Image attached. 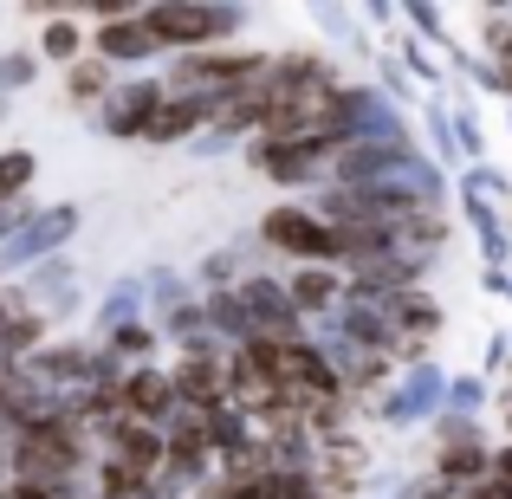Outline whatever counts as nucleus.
Segmentation results:
<instances>
[{"label":"nucleus","mask_w":512,"mask_h":499,"mask_svg":"<svg viewBox=\"0 0 512 499\" xmlns=\"http://www.w3.org/2000/svg\"><path fill=\"white\" fill-rule=\"evenodd\" d=\"M273 72V52L266 46H208V52H175L163 59V91L169 98H195V104H221L234 91L260 85Z\"/></svg>","instance_id":"obj_1"},{"label":"nucleus","mask_w":512,"mask_h":499,"mask_svg":"<svg viewBox=\"0 0 512 499\" xmlns=\"http://www.w3.org/2000/svg\"><path fill=\"white\" fill-rule=\"evenodd\" d=\"M143 26L163 39V52H208V46H234L253 26V7L240 0H150Z\"/></svg>","instance_id":"obj_2"},{"label":"nucleus","mask_w":512,"mask_h":499,"mask_svg":"<svg viewBox=\"0 0 512 499\" xmlns=\"http://www.w3.org/2000/svg\"><path fill=\"white\" fill-rule=\"evenodd\" d=\"M253 240H260L266 260H279V266H338V234L312 214V201H273V208L253 221Z\"/></svg>","instance_id":"obj_3"},{"label":"nucleus","mask_w":512,"mask_h":499,"mask_svg":"<svg viewBox=\"0 0 512 499\" xmlns=\"http://www.w3.org/2000/svg\"><path fill=\"white\" fill-rule=\"evenodd\" d=\"M448 383H454V370L435 363V357L415 363V370H402L396 383H389V396L370 409V428H389V435H428V422L448 409Z\"/></svg>","instance_id":"obj_4"},{"label":"nucleus","mask_w":512,"mask_h":499,"mask_svg":"<svg viewBox=\"0 0 512 499\" xmlns=\"http://www.w3.org/2000/svg\"><path fill=\"white\" fill-rule=\"evenodd\" d=\"M78 227H85V208H78V201H39V214L7 240V247H0V273L26 279L33 266L59 260V253L78 240Z\"/></svg>","instance_id":"obj_5"},{"label":"nucleus","mask_w":512,"mask_h":499,"mask_svg":"<svg viewBox=\"0 0 512 499\" xmlns=\"http://www.w3.org/2000/svg\"><path fill=\"white\" fill-rule=\"evenodd\" d=\"M240 163H247L260 182L286 188V195H318L331 175V150H305V143H266L253 137L247 150H240Z\"/></svg>","instance_id":"obj_6"},{"label":"nucleus","mask_w":512,"mask_h":499,"mask_svg":"<svg viewBox=\"0 0 512 499\" xmlns=\"http://www.w3.org/2000/svg\"><path fill=\"white\" fill-rule=\"evenodd\" d=\"M163 98H169L163 78H156V72H137V78H124V85L98 104L91 130H98V137H111V143H143V130H150V117H156V104H163Z\"/></svg>","instance_id":"obj_7"},{"label":"nucleus","mask_w":512,"mask_h":499,"mask_svg":"<svg viewBox=\"0 0 512 499\" xmlns=\"http://www.w3.org/2000/svg\"><path fill=\"white\" fill-rule=\"evenodd\" d=\"M234 292H240V305H247V318H253V337H260V344H292V337H305V331H312L299 312H292V299H286V279H279L273 266L247 273Z\"/></svg>","instance_id":"obj_8"},{"label":"nucleus","mask_w":512,"mask_h":499,"mask_svg":"<svg viewBox=\"0 0 512 499\" xmlns=\"http://www.w3.org/2000/svg\"><path fill=\"white\" fill-rule=\"evenodd\" d=\"M91 52H98L104 65H117L124 78H137L143 65H156V59H169L163 52V39L143 26V7L137 13H124V20H104V26H91Z\"/></svg>","instance_id":"obj_9"},{"label":"nucleus","mask_w":512,"mask_h":499,"mask_svg":"<svg viewBox=\"0 0 512 499\" xmlns=\"http://www.w3.org/2000/svg\"><path fill=\"white\" fill-rule=\"evenodd\" d=\"M124 415L130 422H150V428H169L175 409H182V396H175L169 383V363H137V370H124Z\"/></svg>","instance_id":"obj_10"},{"label":"nucleus","mask_w":512,"mask_h":499,"mask_svg":"<svg viewBox=\"0 0 512 499\" xmlns=\"http://www.w3.org/2000/svg\"><path fill=\"white\" fill-rule=\"evenodd\" d=\"M279 279H286V299H292V312H299L305 325L331 318L350 299V273H338V266H286Z\"/></svg>","instance_id":"obj_11"},{"label":"nucleus","mask_w":512,"mask_h":499,"mask_svg":"<svg viewBox=\"0 0 512 499\" xmlns=\"http://www.w3.org/2000/svg\"><path fill=\"white\" fill-rule=\"evenodd\" d=\"M169 383H175V396H182V409H214V402H227V350L169 357Z\"/></svg>","instance_id":"obj_12"},{"label":"nucleus","mask_w":512,"mask_h":499,"mask_svg":"<svg viewBox=\"0 0 512 499\" xmlns=\"http://www.w3.org/2000/svg\"><path fill=\"white\" fill-rule=\"evenodd\" d=\"M493 448H500L493 435H467V441H448V448H428L422 467L435 480H454V487H480V480H493Z\"/></svg>","instance_id":"obj_13"},{"label":"nucleus","mask_w":512,"mask_h":499,"mask_svg":"<svg viewBox=\"0 0 512 499\" xmlns=\"http://www.w3.org/2000/svg\"><path fill=\"white\" fill-rule=\"evenodd\" d=\"M137 318H150V286H143V273H124V279H111V286L98 292L85 337H111V331L137 325Z\"/></svg>","instance_id":"obj_14"},{"label":"nucleus","mask_w":512,"mask_h":499,"mask_svg":"<svg viewBox=\"0 0 512 499\" xmlns=\"http://www.w3.org/2000/svg\"><path fill=\"white\" fill-rule=\"evenodd\" d=\"M201 130H208V104L163 98V104H156V117H150V130H143V150H182V143L195 150Z\"/></svg>","instance_id":"obj_15"},{"label":"nucleus","mask_w":512,"mask_h":499,"mask_svg":"<svg viewBox=\"0 0 512 499\" xmlns=\"http://www.w3.org/2000/svg\"><path fill=\"white\" fill-rule=\"evenodd\" d=\"M117 85H124V72H117V65H104L98 52H85L78 65H65V72H59V98L72 104V111H85V117H98V104L111 98Z\"/></svg>","instance_id":"obj_16"},{"label":"nucleus","mask_w":512,"mask_h":499,"mask_svg":"<svg viewBox=\"0 0 512 499\" xmlns=\"http://www.w3.org/2000/svg\"><path fill=\"white\" fill-rule=\"evenodd\" d=\"M201 312H208V331H214V344H221V350L260 344V337H253L247 305H240V292H201Z\"/></svg>","instance_id":"obj_17"},{"label":"nucleus","mask_w":512,"mask_h":499,"mask_svg":"<svg viewBox=\"0 0 512 499\" xmlns=\"http://www.w3.org/2000/svg\"><path fill=\"white\" fill-rule=\"evenodd\" d=\"M201 428H208V441H214V454H221V461L260 441V428H253V415L240 409V402H214V409H201Z\"/></svg>","instance_id":"obj_18"},{"label":"nucleus","mask_w":512,"mask_h":499,"mask_svg":"<svg viewBox=\"0 0 512 499\" xmlns=\"http://www.w3.org/2000/svg\"><path fill=\"white\" fill-rule=\"evenodd\" d=\"M422 137H428V163H441L448 175L467 169L461 143H454V117H448V98H422Z\"/></svg>","instance_id":"obj_19"},{"label":"nucleus","mask_w":512,"mask_h":499,"mask_svg":"<svg viewBox=\"0 0 512 499\" xmlns=\"http://www.w3.org/2000/svg\"><path fill=\"white\" fill-rule=\"evenodd\" d=\"M454 201H487V208H500V214H506V201H512V175H506L500 163H474V169L454 175Z\"/></svg>","instance_id":"obj_20"},{"label":"nucleus","mask_w":512,"mask_h":499,"mask_svg":"<svg viewBox=\"0 0 512 499\" xmlns=\"http://www.w3.org/2000/svg\"><path fill=\"white\" fill-rule=\"evenodd\" d=\"M33 52H39L46 65H59V72H65V65H78V59L91 52V33H85L78 20H52V26H39Z\"/></svg>","instance_id":"obj_21"},{"label":"nucleus","mask_w":512,"mask_h":499,"mask_svg":"<svg viewBox=\"0 0 512 499\" xmlns=\"http://www.w3.org/2000/svg\"><path fill=\"white\" fill-rule=\"evenodd\" d=\"M370 85L383 91L389 104H402V111H422V85H415V78L396 65V52H389V46H383V52H370Z\"/></svg>","instance_id":"obj_22"},{"label":"nucleus","mask_w":512,"mask_h":499,"mask_svg":"<svg viewBox=\"0 0 512 499\" xmlns=\"http://www.w3.org/2000/svg\"><path fill=\"white\" fill-rule=\"evenodd\" d=\"M448 117H454V143H461L467 169H474V163H493V156H487V124L474 117V104H467V91H448Z\"/></svg>","instance_id":"obj_23"},{"label":"nucleus","mask_w":512,"mask_h":499,"mask_svg":"<svg viewBox=\"0 0 512 499\" xmlns=\"http://www.w3.org/2000/svg\"><path fill=\"white\" fill-rule=\"evenodd\" d=\"M39 182V156L26 150V143H7L0 150V201H26Z\"/></svg>","instance_id":"obj_24"},{"label":"nucleus","mask_w":512,"mask_h":499,"mask_svg":"<svg viewBox=\"0 0 512 499\" xmlns=\"http://www.w3.org/2000/svg\"><path fill=\"white\" fill-rule=\"evenodd\" d=\"M389 52H396V65L415 78V85H448V65H441L415 33H396V39H389Z\"/></svg>","instance_id":"obj_25"},{"label":"nucleus","mask_w":512,"mask_h":499,"mask_svg":"<svg viewBox=\"0 0 512 499\" xmlns=\"http://www.w3.org/2000/svg\"><path fill=\"white\" fill-rule=\"evenodd\" d=\"M39 72H46V59L33 52V39H26V46H7V52H0V91H7V98L33 91V85H39Z\"/></svg>","instance_id":"obj_26"},{"label":"nucleus","mask_w":512,"mask_h":499,"mask_svg":"<svg viewBox=\"0 0 512 499\" xmlns=\"http://www.w3.org/2000/svg\"><path fill=\"white\" fill-rule=\"evenodd\" d=\"M487 409H493V383L487 376H461L454 370V383H448V415H467V422H487Z\"/></svg>","instance_id":"obj_27"},{"label":"nucleus","mask_w":512,"mask_h":499,"mask_svg":"<svg viewBox=\"0 0 512 499\" xmlns=\"http://www.w3.org/2000/svg\"><path fill=\"white\" fill-rule=\"evenodd\" d=\"M506 370H512V331H493L487 337V357H480V376L493 383V376H506Z\"/></svg>","instance_id":"obj_28"},{"label":"nucleus","mask_w":512,"mask_h":499,"mask_svg":"<svg viewBox=\"0 0 512 499\" xmlns=\"http://www.w3.org/2000/svg\"><path fill=\"white\" fill-rule=\"evenodd\" d=\"M33 214H39V201H33V195H26V201H0V247H7V240L20 234L26 221H33Z\"/></svg>","instance_id":"obj_29"},{"label":"nucleus","mask_w":512,"mask_h":499,"mask_svg":"<svg viewBox=\"0 0 512 499\" xmlns=\"http://www.w3.org/2000/svg\"><path fill=\"white\" fill-rule=\"evenodd\" d=\"M20 435H26L20 422H0V487L13 480V461H20Z\"/></svg>","instance_id":"obj_30"},{"label":"nucleus","mask_w":512,"mask_h":499,"mask_svg":"<svg viewBox=\"0 0 512 499\" xmlns=\"http://www.w3.org/2000/svg\"><path fill=\"white\" fill-rule=\"evenodd\" d=\"M91 487H78V493H52V487H33V480H7L0 487V499H85Z\"/></svg>","instance_id":"obj_31"},{"label":"nucleus","mask_w":512,"mask_h":499,"mask_svg":"<svg viewBox=\"0 0 512 499\" xmlns=\"http://www.w3.org/2000/svg\"><path fill=\"white\" fill-rule=\"evenodd\" d=\"M357 20H363V26H383V33L396 39V26H402V7H389V0H370V7H363Z\"/></svg>","instance_id":"obj_32"},{"label":"nucleus","mask_w":512,"mask_h":499,"mask_svg":"<svg viewBox=\"0 0 512 499\" xmlns=\"http://www.w3.org/2000/svg\"><path fill=\"white\" fill-rule=\"evenodd\" d=\"M318 26H325V33H338V39H350V33H357V13L325 7V13H318ZM350 46H357V39H350Z\"/></svg>","instance_id":"obj_33"},{"label":"nucleus","mask_w":512,"mask_h":499,"mask_svg":"<svg viewBox=\"0 0 512 499\" xmlns=\"http://www.w3.org/2000/svg\"><path fill=\"white\" fill-rule=\"evenodd\" d=\"M7 117H13V98H7V91H0V124H7Z\"/></svg>","instance_id":"obj_34"},{"label":"nucleus","mask_w":512,"mask_h":499,"mask_svg":"<svg viewBox=\"0 0 512 499\" xmlns=\"http://www.w3.org/2000/svg\"><path fill=\"white\" fill-rule=\"evenodd\" d=\"M506 130H512V104H506Z\"/></svg>","instance_id":"obj_35"},{"label":"nucleus","mask_w":512,"mask_h":499,"mask_svg":"<svg viewBox=\"0 0 512 499\" xmlns=\"http://www.w3.org/2000/svg\"><path fill=\"white\" fill-rule=\"evenodd\" d=\"M506 305H512V286H506Z\"/></svg>","instance_id":"obj_36"},{"label":"nucleus","mask_w":512,"mask_h":499,"mask_svg":"<svg viewBox=\"0 0 512 499\" xmlns=\"http://www.w3.org/2000/svg\"><path fill=\"white\" fill-rule=\"evenodd\" d=\"M0 286H7V273H0Z\"/></svg>","instance_id":"obj_37"},{"label":"nucleus","mask_w":512,"mask_h":499,"mask_svg":"<svg viewBox=\"0 0 512 499\" xmlns=\"http://www.w3.org/2000/svg\"><path fill=\"white\" fill-rule=\"evenodd\" d=\"M506 376H512V370H506Z\"/></svg>","instance_id":"obj_38"}]
</instances>
